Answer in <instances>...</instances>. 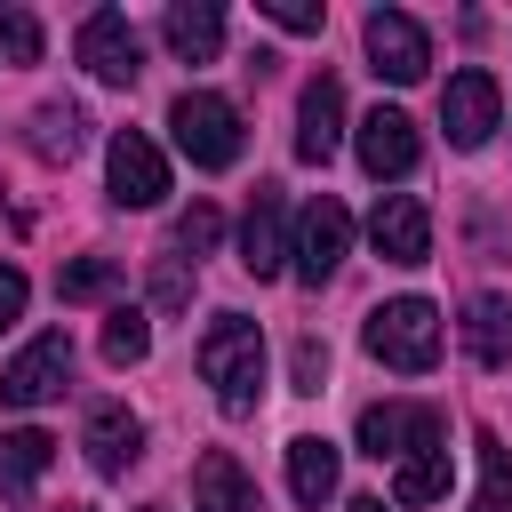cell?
<instances>
[{
  "instance_id": "cell-17",
  "label": "cell",
  "mask_w": 512,
  "mask_h": 512,
  "mask_svg": "<svg viewBox=\"0 0 512 512\" xmlns=\"http://www.w3.org/2000/svg\"><path fill=\"white\" fill-rule=\"evenodd\" d=\"M160 40H168V56L208 64V56L224 48V8H216V0H176V8L160 16Z\"/></svg>"
},
{
  "instance_id": "cell-13",
  "label": "cell",
  "mask_w": 512,
  "mask_h": 512,
  "mask_svg": "<svg viewBox=\"0 0 512 512\" xmlns=\"http://www.w3.org/2000/svg\"><path fill=\"white\" fill-rule=\"evenodd\" d=\"M416 120L400 112V104H376L368 120H360V168L376 176V184H392V176H408L416 168Z\"/></svg>"
},
{
  "instance_id": "cell-23",
  "label": "cell",
  "mask_w": 512,
  "mask_h": 512,
  "mask_svg": "<svg viewBox=\"0 0 512 512\" xmlns=\"http://www.w3.org/2000/svg\"><path fill=\"white\" fill-rule=\"evenodd\" d=\"M112 288H120V264H112V256H80V264H64V280H56L64 304H104Z\"/></svg>"
},
{
  "instance_id": "cell-2",
  "label": "cell",
  "mask_w": 512,
  "mask_h": 512,
  "mask_svg": "<svg viewBox=\"0 0 512 512\" xmlns=\"http://www.w3.org/2000/svg\"><path fill=\"white\" fill-rule=\"evenodd\" d=\"M360 344H368L384 368H400V376H424V368L440 360L448 328H440V312H432L424 296H392V304H376V312H368Z\"/></svg>"
},
{
  "instance_id": "cell-16",
  "label": "cell",
  "mask_w": 512,
  "mask_h": 512,
  "mask_svg": "<svg viewBox=\"0 0 512 512\" xmlns=\"http://www.w3.org/2000/svg\"><path fill=\"white\" fill-rule=\"evenodd\" d=\"M336 472H344L336 440H320V432H296V440H288V496H296L304 512H320V504L336 496Z\"/></svg>"
},
{
  "instance_id": "cell-20",
  "label": "cell",
  "mask_w": 512,
  "mask_h": 512,
  "mask_svg": "<svg viewBox=\"0 0 512 512\" xmlns=\"http://www.w3.org/2000/svg\"><path fill=\"white\" fill-rule=\"evenodd\" d=\"M48 464H56V440H48V432H32V424H24V432H0V496L24 504Z\"/></svg>"
},
{
  "instance_id": "cell-14",
  "label": "cell",
  "mask_w": 512,
  "mask_h": 512,
  "mask_svg": "<svg viewBox=\"0 0 512 512\" xmlns=\"http://www.w3.org/2000/svg\"><path fill=\"white\" fill-rule=\"evenodd\" d=\"M240 264H248L256 280L288 272V200H280L272 184H256V200H248V216H240Z\"/></svg>"
},
{
  "instance_id": "cell-15",
  "label": "cell",
  "mask_w": 512,
  "mask_h": 512,
  "mask_svg": "<svg viewBox=\"0 0 512 512\" xmlns=\"http://www.w3.org/2000/svg\"><path fill=\"white\" fill-rule=\"evenodd\" d=\"M80 448H88V464H96V472H128V464L144 456V424H136L120 400H104V408H88Z\"/></svg>"
},
{
  "instance_id": "cell-19",
  "label": "cell",
  "mask_w": 512,
  "mask_h": 512,
  "mask_svg": "<svg viewBox=\"0 0 512 512\" xmlns=\"http://www.w3.org/2000/svg\"><path fill=\"white\" fill-rule=\"evenodd\" d=\"M192 512H256V488H248V472H240L232 448H208V456H200V472H192Z\"/></svg>"
},
{
  "instance_id": "cell-18",
  "label": "cell",
  "mask_w": 512,
  "mask_h": 512,
  "mask_svg": "<svg viewBox=\"0 0 512 512\" xmlns=\"http://www.w3.org/2000/svg\"><path fill=\"white\" fill-rule=\"evenodd\" d=\"M464 352H472L480 368H512V296L480 288V296L464 304Z\"/></svg>"
},
{
  "instance_id": "cell-33",
  "label": "cell",
  "mask_w": 512,
  "mask_h": 512,
  "mask_svg": "<svg viewBox=\"0 0 512 512\" xmlns=\"http://www.w3.org/2000/svg\"><path fill=\"white\" fill-rule=\"evenodd\" d=\"M64 512H96V504H64Z\"/></svg>"
},
{
  "instance_id": "cell-8",
  "label": "cell",
  "mask_w": 512,
  "mask_h": 512,
  "mask_svg": "<svg viewBox=\"0 0 512 512\" xmlns=\"http://www.w3.org/2000/svg\"><path fill=\"white\" fill-rule=\"evenodd\" d=\"M64 376H72V336H64V328H40V336L0 368V400H8V408H40V400L64 392Z\"/></svg>"
},
{
  "instance_id": "cell-7",
  "label": "cell",
  "mask_w": 512,
  "mask_h": 512,
  "mask_svg": "<svg viewBox=\"0 0 512 512\" xmlns=\"http://www.w3.org/2000/svg\"><path fill=\"white\" fill-rule=\"evenodd\" d=\"M344 248H352V208L344 200H312L304 216H296V240H288V264H296V280L304 288H320L336 264H344Z\"/></svg>"
},
{
  "instance_id": "cell-12",
  "label": "cell",
  "mask_w": 512,
  "mask_h": 512,
  "mask_svg": "<svg viewBox=\"0 0 512 512\" xmlns=\"http://www.w3.org/2000/svg\"><path fill=\"white\" fill-rule=\"evenodd\" d=\"M336 144H344V80L312 72L296 96V160H336Z\"/></svg>"
},
{
  "instance_id": "cell-32",
  "label": "cell",
  "mask_w": 512,
  "mask_h": 512,
  "mask_svg": "<svg viewBox=\"0 0 512 512\" xmlns=\"http://www.w3.org/2000/svg\"><path fill=\"white\" fill-rule=\"evenodd\" d=\"M344 512H384V496H352V504H344Z\"/></svg>"
},
{
  "instance_id": "cell-26",
  "label": "cell",
  "mask_w": 512,
  "mask_h": 512,
  "mask_svg": "<svg viewBox=\"0 0 512 512\" xmlns=\"http://www.w3.org/2000/svg\"><path fill=\"white\" fill-rule=\"evenodd\" d=\"M0 64H40V16L32 8H0Z\"/></svg>"
},
{
  "instance_id": "cell-21",
  "label": "cell",
  "mask_w": 512,
  "mask_h": 512,
  "mask_svg": "<svg viewBox=\"0 0 512 512\" xmlns=\"http://www.w3.org/2000/svg\"><path fill=\"white\" fill-rule=\"evenodd\" d=\"M448 480H456V464H448V440H432V448H408V456H400V472H392V504H440V496H448Z\"/></svg>"
},
{
  "instance_id": "cell-28",
  "label": "cell",
  "mask_w": 512,
  "mask_h": 512,
  "mask_svg": "<svg viewBox=\"0 0 512 512\" xmlns=\"http://www.w3.org/2000/svg\"><path fill=\"white\" fill-rule=\"evenodd\" d=\"M152 304H160V312H184V304H192V272H184V256H160V264H152Z\"/></svg>"
},
{
  "instance_id": "cell-24",
  "label": "cell",
  "mask_w": 512,
  "mask_h": 512,
  "mask_svg": "<svg viewBox=\"0 0 512 512\" xmlns=\"http://www.w3.org/2000/svg\"><path fill=\"white\" fill-rule=\"evenodd\" d=\"M144 352H152V320H144L136 304H120V312L104 320V360H112V368H136Z\"/></svg>"
},
{
  "instance_id": "cell-34",
  "label": "cell",
  "mask_w": 512,
  "mask_h": 512,
  "mask_svg": "<svg viewBox=\"0 0 512 512\" xmlns=\"http://www.w3.org/2000/svg\"><path fill=\"white\" fill-rule=\"evenodd\" d=\"M144 512H160V504H144Z\"/></svg>"
},
{
  "instance_id": "cell-25",
  "label": "cell",
  "mask_w": 512,
  "mask_h": 512,
  "mask_svg": "<svg viewBox=\"0 0 512 512\" xmlns=\"http://www.w3.org/2000/svg\"><path fill=\"white\" fill-rule=\"evenodd\" d=\"M472 448H480V512H512V448L496 432H480Z\"/></svg>"
},
{
  "instance_id": "cell-5",
  "label": "cell",
  "mask_w": 512,
  "mask_h": 512,
  "mask_svg": "<svg viewBox=\"0 0 512 512\" xmlns=\"http://www.w3.org/2000/svg\"><path fill=\"white\" fill-rule=\"evenodd\" d=\"M440 128H448V144H456V152H480V144L504 128V96H496V72H480V64L448 72V88H440Z\"/></svg>"
},
{
  "instance_id": "cell-11",
  "label": "cell",
  "mask_w": 512,
  "mask_h": 512,
  "mask_svg": "<svg viewBox=\"0 0 512 512\" xmlns=\"http://www.w3.org/2000/svg\"><path fill=\"white\" fill-rule=\"evenodd\" d=\"M440 440V416L432 408H408V400H376V408H360V456H408V448H432Z\"/></svg>"
},
{
  "instance_id": "cell-30",
  "label": "cell",
  "mask_w": 512,
  "mask_h": 512,
  "mask_svg": "<svg viewBox=\"0 0 512 512\" xmlns=\"http://www.w3.org/2000/svg\"><path fill=\"white\" fill-rule=\"evenodd\" d=\"M256 8H264L280 32H320V8H312V0H256Z\"/></svg>"
},
{
  "instance_id": "cell-3",
  "label": "cell",
  "mask_w": 512,
  "mask_h": 512,
  "mask_svg": "<svg viewBox=\"0 0 512 512\" xmlns=\"http://www.w3.org/2000/svg\"><path fill=\"white\" fill-rule=\"evenodd\" d=\"M168 128H176V152L192 168H232L240 160V104L216 96V88H184L168 104Z\"/></svg>"
},
{
  "instance_id": "cell-10",
  "label": "cell",
  "mask_w": 512,
  "mask_h": 512,
  "mask_svg": "<svg viewBox=\"0 0 512 512\" xmlns=\"http://www.w3.org/2000/svg\"><path fill=\"white\" fill-rule=\"evenodd\" d=\"M368 240H376L384 264H424V256H432V216H424V200H408V192H376V208H368Z\"/></svg>"
},
{
  "instance_id": "cell-1",
  "label": "cell",
  "mask_w": 512,
  "mask_h": 512,
  "mask_svg": "<svg viewBox=\"0 0 512 512\" xmlns=\"http://www.w3.org/2000/svg\"><path fill=\"white\" fill-rule=\"evenodd\" d=\"M200 376L216 384V408L224 416H248L264 400V328L240 320V312H216L208 336H200Z\"/></svg>"
},
{
  "instance_id": "cell-9",
  "label": "cell",
  "mask_w": 512,
  "mask_h": 512,
  "mask_svg": "<svg viewBox=\"0 0 512 512\" xmlns=\"http://www.w3.org/2000/svg\"><path fill=\"white\" fill-rule=\"evenodd\" d=\"M80 64H88L104 88H128V80L144 72V40H136V24H128L120 8H96V16L80 24Z\"/></svg>"
},
{
  "instance_id": "cell-27",
  "label": "cell",
  "mask_w": 512,
  "mask_h": 512,
  "mask_svg": "<svg viewBox=\"0 0 512 512\" xmlns=\"http://www.w3.org/2000/svg\"><path fill=\"white\" fill-rule=\"evenodd\" d=\"M216 240H224V216H216L208 200H192V208L176 216V248H192V256H200V248H216Z\"/></svg>"
},
{
  "instance_id": "cell-31",
  "label": "cell",
  "mask_w": 512,
  "mask_h": 512,
  "mask_svg": "<svg viewBox=\"0 0 512 512\" xmlns=\"http://www.w3.org/2000/svg\"><path fill=\"white\" fill-rule=\"evenodd\" d=\"M24 296H32V280H24L16 264H0V328H16V320H24Z\"/></svg>"
},
{
  "instance_id": "cell-4",
  "label": "cell",
  "mask_w": 512,
  "mask_h": 512,
  "mask_svg": "<svg viewBox=\"0 0 512 512\" xmlns=\"http://www.w3.org/2000/svg\"><path fill=\"white\" fill-rule=\"evenodd\" d=\"M360 40H368V72L392 80V88H416V80L432 72V40H424V24L400 16V8H368Z\"/></svg>"
},
{
  "instance_id": "cell-6",
  "label": "cell",
  "mask_w": 512,
  "mask_h": 512,
  "mask_svg": "<svg viewBox=\"0 0 512 512\" xmlns=\"http://www.w3.org/2000/svg\"><path fill=\"white\" fill-rule=\"evenodd\" d=\"M104 184H112V208H160V200H168V160H160V144L136 136V128H120V136L104 144Z\"/></svg>"
},
{
  "instance_id": "cell-22",
  "label": "cell",
  "mask_w": 512,
  "mask_h": 512,
  "mask_svg": "<svg viewBox=\"0 0 512 512\" xmlns=\"http://www.w3.org/2000/svg\"><path fill=\"white\" fill-rule=\"evenodd\" d=\"M80 144H88V112L80 104H40L32 112V152L40 160H72Z\"/></svg>"
},
{
  "instance_id": "cell-29",
  "label": "cell",
  "mask_w": 512,
  "mask_h": 512,
  "mask_svg": "<svg viewBox=\"0 0 512 512\" xmlns=\"http://www.w3.org/2000/svg\"><path fill=\"white\" fill-rule=\"evenodd\" d=\"M288 360H296V392H320V384H328V344H320V336H296Z\"/></svg>"
}]
</instances>
